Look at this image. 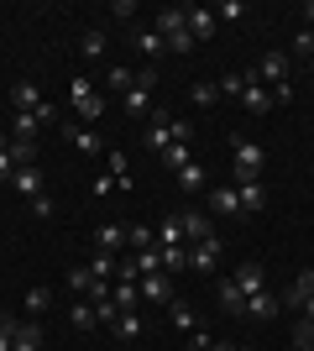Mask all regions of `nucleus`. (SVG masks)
I'll return each mask as SVG.
<instances>
[{"label": "nucleus", "instance_id": "1", "mask_svg": "<svg viewBox=\"0 0 314 351\" xmlns=\"http://www.w3.org/2000/svg\"><path fill=\"white\" fill-rule=\"evenodd\" d=\"M152 89H157V69H136V79H131V89L120 95V110L126 116H152Z\"/></svg>", "mask_w": 314, "mask_h": 351}, {"label": "nucleus", "instance_id": "2", "mask_svg": "<svg viewBox=\"0 0 314 351\" xmlns=\"http://www.w3.org/2000/svg\"><path fill=\"white\" fill-rule=\"evenodd\" d=\"M231 168H236V184H257V178H262V168H267V152H262V142H246V136H236Z\"/></svg>", "mask_w": 314, "mask_h": 351}, {"label": "nucleus", "instance_id": "3", "mask_svg": "<svg viewBox=\"0 0 314 351\" xmlns=\"http://www.w3.org/2000/svg\"><path fill=\"white\" fill-rule=\"evenodd\" d=\"M142 142L152 147V158H163L168 147H173V116H168V105H152V116H147V136Z\"/></svg>", "mask_w": 314, "mask_h": 351}, {"label": "nucleus", "instance_id": "4", "mask_svg": "<svg viewBox=\"0 0 314 351\" xmlns=\"http://www.w3.org/2000/svg\"><path fill=\"white\" fill-rule=\"evenodd\" d=\"M220 257H225V241H220V236H205L199 247H189V273H199V278H205V273H215V267H220Z\"/></svg>", "mask_w": 314, "mask_h": 351}, {"label": "nucleus", "instance_id": "5", "mask_svg": "<svg viewBox=\"0 0 314 351\" xmlns=\"http://www.w3.org/2000/svg\"><path fill=\"white\" fill-rule=\"evenodd\" d=\"M257 84H267V89H278V84H288V58L283 53H262V63H257Z\"/></svg>", "mask_w": 314, "mask_h": 351}, {"label": "nucleus", "instance_id": "6", "mask_svg": "<svg viewBox=\"0 0 314 351\" xmlns=\"http://www.w3.org/2000/svg\"><path fill=\"white\" fill-rule=\"evenodd\" d=\"M209 215L236 220V215H241V194L231 189V184H215V189H209Z\"/></svg>", "mask_w": 314, "mask_h": 351}, {"label": "nucleus", "instance_id": "7", "mask_svg": "<svg viewBox=\"0 0 314 351\" xmlns=\"http://www.w3.org/2000/svg\"><path fill=\"white\" fill-rule=\"evenodd\" d=\"M11 105H16V116H37V105H42V89L31 84V79H16V84H11Z\"/></svg>", "mask_w": 314, "mask_h": 351}, {"label": "nucleus", "instance_id": "8", "mask_svg": "<svg viewBox=\"0 0 314 351\" xmlns=\"http://www.w3.org/2000/svg\"><path fill=\"white\" fill-rule=\"evenodd\" d=\"M136 289H142V299H152V304H173V299H179V293H173V278H168V273H147V278L136 283Z\"/></svg>", "mask_w": 314, "mask_h": 351}, {"label": "nucleus", "instance_id": "9", "mask_svg": "<svg viewBox=\"0 0 314 351\" xmlns=\"http://www.w3.org/2000/svg\"><path fill=\"white\" fill-rule=\"evenodd\" d=\"M94 252H110V257H120V252H126V220H110V226H100V231H94Z\"/></svg>", "mask_w": 314, "mask_h": 351}, {"label": "nucleus", "instance_id": "10", "mask_svg": "<svg viewBox=\"0 0 314 351\" xmlns=\"http://www.w3.org/2000/svg\"><path fill=\"white\" fill-rule=\"evenodd\" d=\"M231 283H236V289L246 293V299H252V293H262V289H267V267H262V263H241Z\"/></svg>", "mask_w": 314, "mask_h": 351}, {"label": "nucleus", "instance_id": "11", "mask_svg": "<svg viewBox=\"0 0 314 351\" xmlns=\"http://www.w3.org/2000/svg\"><path fill=\"white\" fill-rule=\"evenodd\" d=\"M63 136L74 142V152H105V136L94 126H74V121H63Z\"/></svg>", "mask_w": 314, "mask_h": 351}, {"label": "nucleus", "instance_id": "12", "mask_svg": "<svg viewBox=\"0 0 314 351\" xmlns=\"http://www.w3.org/2000/svg\"><path fill=\"white\" fill-rule=\"evenodd\" d=\"M152 32H163V37H179V32H189V5H163L157 11V27Z\"/></svg>", "mask_w": 314, "mask_h": 351}, {"label": "nucleus", "instance_id": "13", "mask_svg": "<svg viewBox=\"0 0 314 351\" xmlns=\"http://www.w3.org/2000/svg\"><path fill=\"white\" fill-rule=\"evenodd\" d=\"M215 27H220V21H215V11H209V5H189V37H194V43H209V37H215Z\"/></svg>", "mask_w": 314, "mask_h": 351}, {"label": "nucleus", "instance_id": "14", "mask_svg": "<svg viewBox=\"0 0 314 351\" xmlns=\"http://www.w3.org/2000/svg\"><path fill=\"white\" fill-rule=\"evenodd\" d=\"M105 53H110V37H105V27H84V37H79V58L100 63Z\"/></svg>", "mask_w": 314, "mask_h": 351}, {"label": "nucleus", "instance_id": "15", "mask_svg": "<svg viewBox=\"0 0 314 351\" xmlns=\"http://www.w3.org/2000/svg\"><path fill=\"white\" fill-rule=\"evenodd\" d=\"M278 309H283V299H278L272 289H262V293H252V299H246V320H272Z\"/></svg>", "mask_w": 314, "mask_h": 351}, {"label": "nucleus", "instance_id": "16", "mask_svg": "<svg viewBox=\"0 0 314 351\" xmlns=\"http://www.w3.org/2000/svg\"><path fill=\"white\" fill-rule=\"evenodd\" d=\"M309 299H314V267H304L299 278H293V289L283 293V309H304Z\"/></svg>", "mask_w": 314, "mask_h": 351}, {"label": "nucleus", "instance_id": "17", "mask_svg": "<svg viewBox=\"0 0 314 351\" xmlns=\"http://www.w3.org/2000/svg\"><path fill=\"white\" fill-rule=\"evenodd\" d=\"M241 105H246L252 116H267L272 110V95H267V84H257V73L246 79V89H241Z\"/></svg>", "mask_w": 314, "mask_h": 351}, {"label": "nucleus", "instance_id": "18", "mask_svg": "<svg viewBox=\"0 0 314 351\" xmlns=\"http://www.w3.org/2000/svg\"><path fill=\"white\" fill-rule=\"evenodd\" d=\"M179 220H183V241H189V247H199L205 236H215V226H209L199 210H179Z\"/></svg>", "mask_w": 314, "mask_h": 351}, {"label": "nucleus", "instance_id": "19", "mask_svg": "<svg viewBox=\"0 0 314 351\" xmlns=\"http://www.w3.org/2000/svg\"><path fill=\"white\" fill-rule=\"evenodd\" d=\"M42 184H47V178H42V168H21V173L11 178V189L21 194V199H37V194H47Z\"/></svg>", "mask_w": 314, "mask_h": 351}, {"label": "nucleus", "instance_id": "20", "mask_svg": "<svg viewBox=\"0 0 314 351\" xmlns=\"http://www.w3.org/2000/svg\"><path fill=\"white\" fill-rule=\"evenodd\" d=\"M157 162H163L168 173L179 178L183 168H189V162H194V147H189V142H173V147H168V152H163V158H157Z\"/></svg>", "mask_w": 314, "mask_h": 351}, {"label": "nucleus", "instance_id": "21", "mask_svg": "<svg viewBox=\"0 0 314 351\" xmlns=\"http://www.w3.org/2000/svg\"><path fill=\"white\" fill-rule=\"evenodd\" d=\"M126 247H131V252H152V247H157V231L142 226V220H126Z\"/></svg>", "mask_w": 314, "mask_h": 351}, {"label": "nucleus", "instance_id": "22", "mask_svg": "<svg viewBox=\"0 0 314 351\" xmlns=\"http://www.w3.org/2000/svg\"><path fill=\"white\" fill-rule=\"evenodd\" d=\"M215 299H220V309H225V315H236V320L246 315V293H241V289H236L231 278H225L220 289H215Z\"/></svg>", "mask_w": 314, "mask_h": 351}, {"label": "nucleus", "instance_id": "23", "mask_svg": "<svg viewBox=\"0 0 314 351\" xmlns=\"http://www.w3.org/2000/svg\"><path fill=\"white\" fill-rule=\"evenodd\" d=\"M131 47H136V53H147V58H163L168 37H163V32H131Z\"/></svg>", "mask_w": 314, "mask_h": 351}, {"label": "nucleus", "instance_id": "24", "mask_svg": "<svg viewBox=\"0 0 314 351\" xmlns=\"http://www.w3.org/2000/svg\"><path fill=\"white\" fill-rule=\"evenodd\" d=\"M236 194H241V210H252V215L267 210V189H262V178H257V184H236Z\"/></svg>", "mask_w": 314, "mask_h": 351}, {"label": "nucleus", "instance_id": "25", "mask_svg": "<svg viewBox=\"0 0 314 351\" xmlns=\"http://www.w3.org/2000/svg\"><path fill=\"white\" fill-rule=\"evenodd\" d=\"M131 79H136V73L126 69V63H110V69H105V89H110V95H126Z\"/></svg>", "mask_w": 314, "mask_h": 351}, {"label": "nucleus", "instance_id": "26", "mask_svg": "<svg viewBox=\"0 0 314 351\" xmlns=\"http://www.w3.org/2000/svg\"><path fill=\"white\" fill-rule=\"evenodd\" d=\"M157 247H189V241H183V220L179 215H168L163 226H157Z\"/></svg>", "mask_w": 314, "mask_h": 351}, {"label": "nucleus", "instance_id": "27", "mask_svg": "<svg viewBox=\"0 0 314 351\" xmlns=\"http://www.w3.org/2000/svg\"><path fill=\"white\" fill-rule=\"evenodd\" d=\"M84 267H90V278H105V283H110V278H116V267H120V257H110V252H94Z\"/></svg>", "mask_w": 314, "mask_h": 351}, {"label": "nucleus", "instance_id": "28", "mask_svg": "<svg viewBox=\"0 0 314 351\" xmlns=\"http://www.w3.org/2000/svg\"><path fill=\"white\" fill-rule=\"evenodd\" d=\"M105 173L116 178V184H120V178H131V158H126L120 147H110V152H105Z\"/></svg>", "mask_w": 314, "mask_h": 351}, {"label": "nucleus", "instance_id": "29", "mask_svg": "<svg viewBox=\"0 0 314 351\" xmlns=\"http://www.w3.org/2000/svg\"><path fill=\"white\" fill-rule=\"evenodd\" d=\"M209 184V173H205V162H189V168H183L179 173V189H189V194H199Z\"/></svg>", "mask_w": 314, "mask_h": 351}, {"label": "nucleus", "instance_id": "30", "mask_svg": "<svg viewBox=\"0 0 314 351\" xmlns=\"http://www.w3.org/2000/svg\"><path fill=\"white\" fill-rule=\"evenodd\" d=\"M189 100H194L199 110H209V105H220V84H209V79H199V84L189 89Z\"/></svg>", "mask_w": 314, "mask_h": 351}, {"label": "nucleus", "instance_id": "31", "mask_svg": "<svg viewBox=\"0 0 314 351\" xmlns=\"http://www.w3.org/2000/svg\"><path fill=\"white\" fill-rule=\"evenodd\" d=\"M74 116L90 126V121H100V116H105V100H100V95H84V100H74Z\"/></svg>", "mask_w": 314, "mask_h": 351}, {"label": "nucleus", "instance_id": "32", "mask_svg": "<svg viewBox=\"0 0 314 351\" xmlns=\"http://www.w3.org/2000/svg\"><path fill=\"white\" fill-rule=\"evenodd\" d=\"M110 299H116V309H136V304H142V289H136V283H120V278H116Z\"/></svg>", "mask_w": 314, "mask_h": 351}, {"label": "nucleus", "instance_id": "33", "mask_svg": "<svg viewBox=\"0 0 314 351\" xmlns=\"http://www.w3.org/2000/svg\"><path fill=\"white\" fill-rule=\"evenodd\" d=\"M168 320L179 325V330H199V320H194V309L183 304V299H173V304H168Z\"/></svg>", "mask_w": 314, "mask_h": 351}, {"label": "nucleus", "instance_id": "34", "mask_svg": "<svg viewBox=\"0 0 314 351\" xmlns=\"http://www.w3.org/2000/svg\"><path fill=\"white\" fill-rule=\"evenodd\" d=\"M110 330H116L120 341H136V336H142V315H136V309H126V315H120V320L110 325Z\"/></svg>", "mask_w": 314, "mask_h": 351}, {"label": "nucleus", "instance_id": "35", "mask_svg": "<svg viewBox=\"0 0 314 351\" xmlns=\"http://www.w3.org/2000/svg\"><path fill=\"white\" fill-rule=\"evenodd\" d=\"M37 116H16V126H11V142H37Z\"/></svg>", "mask_w": 314, "mask_h": 351}, {"label": "nucleus", "instance_id": "36", "mask_svg": "<svg viewBox=\"0 0 314 351\" xmlns=\"http://www.w3.org/2000/svg\"><path fill=\"white\" fill-rule=\"evenodd\" d=\"M246 79H252V69H231V73H220V95H241V89H246Z\"/></svg>", "mask_w": 314, "mask_h": 351}, {"label": "nucleus", "instance_id": "37", "mask_svg": "<svg viewBox=\"0 0 314 351\" xmlns=\"http://www.w3.org/2000/svg\"><path fill=\"white\" fill-rule=\"evenodd\" d=\"M68 315H74V330H94V325H100V320H94V304H90V299H79Z\"/></svg>", "mask_w": 314, "mask_h": 351}, {"label": "nucleus", "instance_id": "38", "mask_svg": "<svg viewBox=\"0 0 314 351\" xmlns=\"http://www.w3.org/2000/svg\"><path fill=\"white\" fill-rule=\"evenodd\" d=\"M63 283H68V293H90V267H68V273H63Z\"/></svg>", "mask_w": 314, "mask_h": 351}, {"label": "nucleus", "instance_id": "39", "mask_svg": "<svg viewBox=\"0 0 314 351\" xmlns=\"http://www.w3.org/2000/svg\"><path fill=\"white\" fill-rule=\"evenodd\" d=\"M163 267H168V273L189 267V247H163Z\"/></svg>", "mask_w": 314, "mask_h": 351}, {"label": "nucleus", "instance_id": "40", "mask_svg": "<svg viewBox=\"0 0 314 351\" xmlns=\"http://www.w3.org/2000/svg\"><path fill=\"white\" fill-rule=\"evenodd\" d=\"M293 346H299V351H314V320H299V325H293Z\"/></svg>", "mask_w": 314, "mask_h": 351}, {"label": "nucleus", "instance_id": "41", "mask_svg": "<svg viewBox=\"0 0 314 351\" xmlns=\"http://www.w3.org/2000/svg\"><path fill=\"white\" fill-rule=\"evenodd\" d=\"M241 16H246L241 0H220V5H215V21H241Z\"/></svg>", "mask_w": 314, "mask_h": 351}, {"label": "nucleus", "instance_id": "42", "mask_svg": "<svg viewBox=\"0 0 314 351\" xmlns=\"http://www.w3.org/2000/svg\"><path fill=\"white\" fill-rule=\"evenodd\" d=\"M47 304H53V293H47V289H27V309H31V320H37Z\"/></svg>", "mask_w": 314, "mask_h": 351}, {"label": "nucleus", "instance_id": "43", "mask_svg": "<svg viewBox=\"0 0 314 351\" xmlns=\"http://www.w3.org/2000/svg\"><path fill=\"white\" fill-rule=\"evenodd\" d=\"M31 215H37V220H53V215H58L53 194H37V199H31Z\"/></svg>", "mask_w": 314, "mask_h": 351}, {"label": "nucleus", "instance_id": "44", "mask_svg": "<svg viewBox=\"0 0 314 351\" xmlns=\"http://www.w3.org/2000/svg\"><path fill=\"white\" fill-rule=\"evenodd\" d=\"M16 346V315H0V351Z\"/></svg>", "mask_w": 314, "mask_h": 351}, {"label": "nucleus", "instance_id": "45", "mask_svg": "<svg viewBox=\"0 0 314 351\" xmlns=\"http://www.w3.org/2000/svg\"><path fill=\"white\" fill-rule=\"evenodd\" d=\"M37 126H63V116H58V105H37Z\"/></svg>", "mask_w": 314, "mask_h": 351}, {"label": "nucleus", "instance_id": "46", "mask_svg": "<svg viewBox=\"0 0 314 351\" xmlns=\"http://www.w3.org/2000/svg\"><path fill=\"white\" fill-rule=\"evenodd\" d=\"M215 346V336H209L205 325H199V330H189V351H209Z\"/></svg>", "mask_w": 314, "mask_h": 351}, {"label": "nucleus", "instance_id": "47", "mask_svg": "<svg viewBox=\"0 0 314 351\" xmlns=\"http://www.w3.org/2000/svg\"><path fill=\"white\" fill-rule=\"evenodd\" d=\"M16 173H21V168H16V158H11V147H5V152H0V184H11Z\"/></svg>", "mask_w": 314, "mask_h": 351}, {"label": "nucleus", "instance_id": "48", "mask_svg": "<svg viewBox=\"0 0 314 351\" xmlns=\"http://www.w3.org/2000/svg\"><path fill=\"white\" fill-rule=\"evenodd\" d=\"M173 142H189V147H194V126H189L183 116H173Z\"/></svg>", "mask_w": 314, "mask_h": 351}, {"label": "nucleus", "instance_id": "49", "mask_svg": "<svg viewBox=\"0 0 314 351\" xmlns=\"http://www.w3.org/2000/svg\"><path fill=\"white\" fill-rule=\"evenodd\" d=\"M110 16H116V21H136V0H116Z\"/></svg>", "mask_w": 314, "mask_h": 351}, {"label": "nucleus", "instance_id": "50", "mask_svg": "<svg viewBox=\"0 0 314 351\" xmlns=\"http://www.w3.org/2000/svg\"><path fill=\"white\" fill-rule=\"evenodd\" d=\"M293 53H304V58H314V32H309V27H304L299 37H293Z\"/></svg>", "mask_w": 314, "mask_h": 351}, {"label": "nucleus", "instance_id": "51", "mask_svg": "<svg viewBox=\"0 0 314 351\" xmlns=\"http://www.w3.org/2000/svg\"><path fill=\"white\" fill-rule=\"evenodd\" d=\"M272 95V105H293V79H288V84H278V89H267Z\"/></svg>", "mask_w": 314, "mask_h": 351}, {"label": "nucleus", "instance_id": "52", "mask_svg": "<svg viewBox=\"0 0 314 351\" xmlns=\"http://www.w3.org/2000/svg\"><path fill=\"white\" fill-rule=\"evenodd\" d=\"M110 189H116V178H110V173H100V178H94V184H90V194H94V199H105V194H110Z\"/></svg>", "mask_w": 314, "mask_h": 351}, {"label": "nucleus", "instance_id": "53", "mask_svg": "<svg viewBox=\"0 0 314 351\" xmlns=\"http://www.w3.org/2000/svg\"><path fill=\"white\" fill-rule=\"evenodd\" d=\"M168 47H173V53H194V37H189V32H179V37H168Z\"/></svg>", "mask_w": 314, "mask_h": 351}, {"label": "nucleus", "instance_id": "54", "mask_svg": "<svg viewBox=\"0 0 314 351\" xmlns=\"http://www.w3.org/2000/svg\"><path fill=\"white\" fill-rule=\"evenodd\" d=\"M84 95H94V84L90 79H74V84H68V100H84Z\"/></svg>", "mask_w": 314, "mask_h": 351}, {"label": "nucleus", "instance_id": "55", "mask_svg": "<svg viewBox=\"0 0 314 351\" xmlns=\"http://www.w3.org/2000/svg\"><path fill=\"white\" fill-rule=\"evenodd\" d=\"M299 16H304V27L314 32V0H304V5H299Z\"/></svg>", "mask_w": 314, "mask_h": 351}, {"label": "nucleus", "instance_id": "56", "mask_svg": "<svg viewBox=\"0 0 314 351\" xmlns=\"http://www.w3.org/2000/svg\"><path fill=\"white\" fill-rule=\"evenodd\" d=\"M209 351H241V346H231V341H215V346H209Z\"/></svg>", "mask_w": 314, "mask_h": 351}, {"label": "nucleus", "instance_id": "57", "mask_svg": "<svg viewBox=\"0 0 314 351\" xmlns=\"http://www.w3.org/2000/svg\"><path fill=\"white\" fill-rule=\"evenodd\" d=\"M304 320H314V299H309V304H304Z\"/></svg>", "mask_w": 314, "mask_h": 351}, {"label": "nucleus", "instance_id": "58", "mask_svg": "<svg viewBox=\"0 0 314 351\" xmlns=\"http://www.w3.org/2000/svg\"><path fill=\"white\" fill-rule=\"evenodd\" d=\"M309 73H314V58H309Z\"/></svg>", "mask_w": 314, "mask_h": 351}, {"label": "nucleus", "instance_id": "59", "mask_svg": "<svg viewBox=\"0 0 314 351\" xmlns=\"http://www.w3.org/2000/svg\"><path fill=\"white\" fill-rule=\"evenodd\" d=\"M241 351H252V346H241Z\"/></svg>", "mask_w": 314, "mask_h": 351}]
</instances>
